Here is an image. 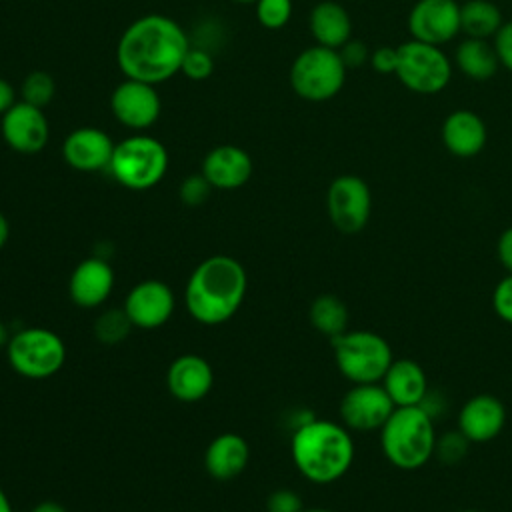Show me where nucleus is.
<instances>
[{
	"instance_id": "nucleus-14",
	"label": "nucleus",
	"mask_w": 512,
	"mask_h": 512,
	"mask_svg": "<svg viewBox=\"0 0 512 512\" xmlns=\"http://www.w3.org/2000/svg\"><path fill=\"white\" fill-rule=\"evenodd\" d=\"M412 40L440 46L460 32V6L454 0H418L408 14Z\"/></svg>"
},
{
	"instance_id": "nucleus-46",
	"label": "nucleus",
	"mask_w": 512,
	"mask_h": 512,
	"mask_svg": "<svg viewBox=\"0 0 512 512\" xmlns=\"http://www.w3.org/2000/svg\"><path fill=\"white\" fill-rule=\"evenodd\" d=\"M304 512H330L326 508H310V510H304Z\"/></svg>"
},
{
	"instance_id": "nucleus-12",
	"label": "nucleus",
	"mask_w": 512,
	"mask_h": 512,
	"mask_svg": "<svg viewBox=\"0 0 512 512\" xmlns=\"http://www.w3.org/2000/svg\"><path fill=\"white\" fill-rule=\"evenodd\" d=\"M122 308L136 328L154 330L172 318L176 296L164 280L146 278L130 288Z\"/></svg>"
},
{
	"instance_id": "nucleus-32",
	"label": "nucleus",
	"mask_w": 512,
	"mask_h": 512,
	"mask_svg": "<svg viewBox=\"0 0 512 512\" xmlns=\"http://www.w3.org/2000/svg\"><path fill=\"white\" fill-rule=\"evenodd\" d=\"M180 72H182L186 78L194 80V82L206 80V78H210L212 72H214V60H212V56H210L206 50H202V48H192V46H190L188 52H186V56H184V60H182Z\"/></svg>"
},
{
	"instance_id": "nucleus-11",
	"label": "nucleus",
	"mask_w": 512,
	"mask_h": 512,
	"mask_svg": "<svg viewBox=\"0 0 512 512\" xmlns=\"http://www.w3.org/2000/svg\"><path fill=\"white\" fill-rule=\"evenodd\" d=\"M396 410V404L380 382L354 384L340 400V420L348 430H380Z\"/></svg>"
},
{
	"instance_id": "nucleus-18",
	"label": "nucleus",
	"mask_w": 512,
	"mask_h": 512,
	"mask_svg": "<svg viewBox=\"0 0 512 512\" xmlns=\"http://www.w3.org/2000/svg\"><path fill=\"white\" fill-rule=\"evenodd\" d=\"M114 288L112 266L98 256H88L76 264L68 280L70 300L80 308L102 306Z\"/></svg>"
},
{
	"instance_id": "nucleus-24",
	"label": "nucleus",
	"mask_w": 512,
	"mask_h": 512,
	"mask_svg": "<svg viewBox=\"0 0 512 512\" xmlns=\"http://www.w3.org/2000/svg\"><path fill=\"white\" fill-rule=\"evenodd\" d=\"M310 32L320 46L338 50L350 40L352 22L340 4L322 0L310 12Z\"/></svg>"
},
{
	"instance_id": "nucleus-44",
	"label": "nucleus",
	"mask_w": 512,
	"mask_h": 512,
	"mask_svg": "<svg viewBox=\"0 0 512 512\" xmlns=\"http://www.w3.org/2000/svg\"><path fill=\"white\" fill-rule=\"evenodd\" d=\"M8 340H10V336H8V328H6V324L0 320V348H6Z\"/></svg>"
},
{
	"instance_id": "nucleus-23",
	"label": "nucleus",
	"mask_w": 512,
	"mask_h": 512,
	"mask_svg": "<svg viewBox=\"0 0 512 512\" xmlns=\"http://www.w3.org/2000/svg\"><path fill=\"white\" fill-rule=\"evenodd\" d=\"M442 142L454 156H476L486 144V124L472 110H454L442 124Z\"/></svg>"
},
{
	"instance_id": "nucleus-35",
	"label": "nucleus",
	"mask_w": 512,
	"mask_h": 512,
	"mask_svg": "<svg viewBox=\"0 0 512 512\" xmlns=\"http://www.w3.org/2000/svg\"><path fill=\"white\" fill-rule=\"evenodd\" d=\"M492 308L496 316L512 324V274H506L492 292Z\"/></svg>"
},
{
	"instance_id": "nucleus-10",
	"label": "nucleus",
	"mask_w": 512,
	"mask_h": 512,
	"mask_svg": "<svg viewBox=\"0 0 512 512\" xmlns=\"http://www.w3.org/2000/svg\"><path fill=\"white\" fill-rule=\"evenodd\" d=\"M326 210L332 226L342 234L360 232L372 212V194L368 184L354 174L334 178L326 192Z\"/></svg>"
},
{
	"instance_id": "nucleus-38",
	"label": "nucleus",
	"mask_w": 512,
	"mask_h": 512,
	"mask_svg": "<svg viewBox=\"0 0 512 512\" xmlns=\"http://www.w3.org/2000/svg\"><path fill=\"white\" fill-rule=\"evenodd\" d=\"M342 50H338L342 62L346 68H358L366 62L368 58V48L364 42L360 40H348L344 46H340Z\"/></svg>"
},
{
	"instance_id": "nucleus-45",
	"label": "nucleus",
	"mask_w": 512,
	"mask_h": 512,
	"mask_svg": "<svg viewBox=\"0 0 512 512\" xmlns=\"http://www.w3.org/2000/svg\"><path fill=\"white\" fill-rule=\"evenodd\" d=\"M232 2H238V4H256L258 0H232Z\"/></svg>"
},
{
	"instance_id": "nucleus-26",
	"label": "nucleus",
	"mask_w": 512,
	"mask_h": 512,
	"mask_svg": "<svg viewBox=\"0 0 512 512\" xmlns=\"http://www.w3.org/2000/svg\"><path fill=\"white\" fill-rule=\"evenodd\" d=\"M456 64L458 68L472 80H488L494 76L498 68V56L486 40L480 38H466L456 48Z\"/></svg>"
},
{
	"instance_id": "nucleus-19",
	"label": "nucleus",
	"mask_w": 512,
	"mask_h": 512,
	"mask_svg": "<svg viewBox=\"0 0 512 512\" xmlns=\"http://www.w3.org/2000/svg\"><path fill=\"white\" fill-rule=\"evenodd\" d=\"M202 174L216 190H236L250 180L252 158L236 144H220L204 156Z\"/></svg>"
},
{
	"instance_id": "nucleus-41",
	"label": "nucleus",
	"mask_w": 512,
	"mask_h": 512,
	"mask_svg": "<svg viewBox=\"0 0 512 512\" xmlns=\"http://www.w3.org/2000/svg\"><path fill=\"white\" fill-rule=\"evenodd\" d=\"M30 512H66V508L54 500H44V502H38Z\"/></svg>"
},
{
	"instance_id": "nucleus-33",
	"label": "nucleus",
	"mask_w": 512,
	"mask_h": 512,
	"mask_svg": "<svg viewBox=\"0 0 512 512\" xmlns=\"http://www.w3.org/2000/svg\"><path fill=\"white\" fill-rule=\"evenodd\" d=\"M212 184L206 180V176L200 172V174H190L188 178H184L180 182V188H178V196L180 200L186 204V206H200L204 204L208 198H210V192H212Z\"/></svg>"
},
{
	"instance_id": "nucleus-20",
	"label": "nucleus",
	"mask_w": 512,
	"mask_h": 512,
	"mask_svg": "<svg viewBox=\"0 0 512 512\" xmlns=\"http://www.w3.org/2000/svg\"><path fill=\"white\" fill-rule=\"evenodd\" d=\"M506 424V408L492 394L472 396L458 412V430L470 442L494 440Z\"/></svg>"
},
{
	"instance_id": "nucleus-9",
	"label": "nucleus",
	"mask_w": 512,
	"mask_h": 512,
	"mask_svg": "<svg viewBox=\"0 0 512 512\" xmlns=\"http://www.w3.org/2000/svg\"><path fill=\"white\" fill-rule=\"evenodd\" d=\"M396 76L412 92L436 94L450 82L452 66L438 46L410 40L398 46Z\"/></svg>"
},
{
	"instance_id": "nucleus-6",
	"label": "nucleus",
	"mask_w": 512,
	"mask_h": 512,
	"mask_svg": "<svg viewBox=\"0 0 512 512\" xmlns=\"http://www.w3.org/2000/svg\"><path fill=\"white\" fill-rule=\"evenodd\" d=\"M108 170L114 180L128 190L154 188L168 170V150L146 134H134L114 146Z\"/></svg>"
},
{
	"instance_id": "nucleus-3",
	"label": "nucleus",
	"mask_w": 512,
	"mask_h": 512,
	"mask_svg": "<svg viewBox=\"0 0 512 512\" xmlns=\"http://www.w3.org/2000/svg\"><path fill=\"white\" fill-rule=\"evenodd\" d=\"M292 462L314 484H330L342 478L354 460V442L344 424L308 418L300 422L290 440Z\"/></svg>"
},
{
	"instance_id": "nucleus-1",
	"label": "nucleus",
	"mask_w": 512,
	"mask_h": 512,
	"mask_svg": "<svg viewBox=\"0 0 512 512\" xmlns=\"http://www.w3.org/2000/svg\"><path fill=\"white\" fill-rule=\"evenodd\" d=\"M188 48V36L178 22L164 14H146L122 32L116 62L126 78L156 86L180 72Z\"/></svg>"
},
{
	"instance_id": "nucleus-29",
	"label": "nucleus",
	"mask_w": 512,
	"mask_h": 512,
	"mask_svg": "<svg viewBox=\"0 0 512 512\" xmlns=\"http://www.w3.org/2000/svg\"><path fill=\"white\" fill-rule=\"evenodd\" d=\"M20 94H22V102H28L36 108H44L46 104L52 102L56 94V82L48 72L34 70L24 78Z\"/></svg>"
},
{
	"instance_id": "nucleus-42",
	"label": "nucleus",
	"mask_w": 512,
	"mask_h": 512,
	"mask_svg": "<svg viewBox=\"0 0 512 512\" xmlns=\"http://www.w3.org/2000/svg\"><path fill=\"white\" fill-rule=\"evenodd\" d=\"M10 238V224H8V218L0 212V250L6 246Z\"/></svg>"
},
{
	"instance_id": "nucleus-36",
	"label": "nucleus",
	"mask_w": 512,
	"mask_h": 512,
	"mask_svg": "<svg viewBox=\"0 0 512 512\" xmlns=\"http://www.w3.org/2000/svg\"><path fill=\"white\" fill-rule=\"evenodd\" d=\"M494 36H496L494 50H496L498 62L504 64L508 70H512V22L502 24Z\"/></svg>"
},
{
	"instance_id": "nucleus-31",
	"label": "nucleus",
	"mask_w": 512,
	"mask_h": 512,
	"mask_svg": "<svg viewBox=\"0 0 512 512\" xmlns=\"http://www.w3.org/2000/svg\"><path fill=\"white\" fill-rule=\"evenodd\" d=\"M470 440L460 432H448L440 438H436V448H434V456L444 462V464H456L464 458L466 450H468Z\"/></svg>"
},
{
	"instance_id": "nucleus-2",
	"label": "nucleus",
	"mask_w": 512,
	"mask_h": 512,
	"mask_svg": "<svg viewBox=\"0 0 512 512\" xmlns=\"http://www.w3.org/2000/svg\"><path fill=\"white\" fill-rule=\"evenodd\" d=\"M248 274L244 266L226 254L204 258L188 276L184 302L188 314L206 326L228 322L244 302Z\"/></svg>"
},
{
	"instance_id": "nucleus-40",
	"label": "nucleus",
	"mask_w": 512,
	"mask_h": 512,
	"mask_svg": "<svg viewBox=\"0 0 512 512\" xmlns=\"http://www.w3.org/2000/svg\"><path fill=\"white\" fill-rule=\"evenodd\" d=\"M14 104V88L8 84V80L0 78V116Z\"/></svg>"
},
{
	"instance_id": "nucleus-37",
	"label": "nucleus",
	"mask_w": 512,
	"mask_h": 512,
	"mask_svg": "<svg viewBox=\"0 0 512 512\" xmlns=\"http://www.w3.org/2000/svg\"><path fill=\"white\" fill-rule=\"evenodd\" d=\"M372 68L380 74H396V66H398V48H390V46H380L378 50L372 52L370 56Z\"/></svg>"
},
{
	"instance_id": "nucleus-15",
	"label": "nucleus",
	"mask_w": 512,
	"mask_h": 512,
	"mask_svg": "<svg viewBox=\"0 0 512 512\" xmlns=\"http://www.w3.org/2000/svg\"><path fill=\"white\" fill-rule=\"evenodd\" d=\"M0 132L6 146L20 154L40 152L50 138V126L42 108L28 102H16L2 114Z\"/></svg>"
},
{
	"instance_id": "nucleus-17",
	"label": "nucleus",
	"mask_w": 512,
	"mask_h": 512,
	"mask_svg": "<svg viewBox=\"0 0 512 512\" xmlns=\"http://www.w3.org/2000/svg\"><path fill=\"white\" fill-rule=\"evenodd\" d=\"M168 392L180 402H198L206 398L214 386V370L200 354H180L166 370Z\"/></svg>"
},
{
	"instance_id": "nucleus-34",
	"label": "nucleus",
	"mask_w": 512,
	"mask_h": 512,
	"mask_svg": "<svg viewBox=\"0 0 512 512\" xmlns=\"http://www.w3.org/2000/svg\"><path fill=\"white\" fill-rule=\"evenodd\" d=\"M266 512H304L298 492L290 488H276L266 498Z\"/></svg>"
},
{
	"instance_id": "nucleus-30",
	"label": "nucleus",
	"mask_w": 512,
	"mask_h": 512,
	"mask_svg": "<svg viewBox=\"0 0 512 512\" xmlns=\"http://www.w3.org/2000/svg\"><path fill=\"white\" fill-rule=\"evenodd\" d=\"M256 18L268 30H278L288 24L292 16V0H258Z\"/></svg>"
},
{
	"instance_id": "nucleus-47",
	"label": "nucleus",
	"mask_w": 512,
	"mask_h": 512,
	"mask_svg": "<svg viewBox=\"0 0 512 512\" xmlns=\"http://www.w3.org/2000/svg\"><path fill=\"white\" fill-rule=\"evenodd\" d=\"M460 512H480V510H460Z\"/></svg>"
},
{
	"instance_id": "nucleus-4",
	"label": "nucleus",
	"mask_w": 512,
	"mask_h": 512,
	"mask_svg": "<svg viewBox=\"0 0 512 512\" xmlns=\"http://www.w3.org/2000/svg\"><path fill=\"white\" fill-rule=\"evenodd\" d=\"M380 446L396 468H422L436 448L434 418L420 406L396 408L380 428Z\"/></svg>"
},
{
	"instance_id": "nucleus-39",
	"label": "nucleus",
	"mask_w": 512,
	"mask_h": 512,
	"mask_svg": "<svg viewBox=\"0 0 512 512\" xmlns=\"http://www.w3.org/2000/svg\"><path fill=\"white\" fill-rule=\"evenodd\" d=\"M496 254L500 264L506 268V272L512 274V226L500 234L496 244Z\"/></svg>"
},
{
	"instance_id": "nucleus-13",
	"label": "nucleus",
	"mask_w": 512,
	"mask_h": 512,
	"mask_svg": "<svg viewBox=\"0 0 512 512\" xmlns=\"http://www.w3.org/2000/svg\"><path fill=\"white\" fill-rule=\"evenodd\" d=\"M110 108L114 118L126 128L144 130L158 120L162 102L154 84L126 78L114 88Z\"/></svg>"
},
{
	"instance_id": "nucleus-28",
	"label": "nucleus",
	"mask_w": 512,
	"mask_h": 512,
	"mask_svg": "<svg viewBox=\"0 0 512 512\" xmlns=\"http://www.w3.org/2000/svg\"><path fill=\"white\" fill-rule=\"evenodd\" d=\"M132 328L134 324L130 322L124 308H110L96 318L94 336L98 342L112 346V344H120L130 334Z\"/></svg>"
},
{
	"instance_id": "nucleus-25",
	"label": "nucleus",
	"mask_w": 512,
	"mask_h": 512,
	"mask_svg": "<svg viewBox=\"0 0 512 512\" xmlns=\"http://www.w3.org/2000/svg\"><path fill=\"white\" fill-rule=\"evenodd\" d=\"M310 324L326 338H336L348 330V306L336 294H320L312 300L310 310Z\"/></svg>"
},
{
	"instance_id": "nucleus-7",
	"label": "nucleus",
	"mask_w": 512,
	"mask_h": 512,
	"mask_svg": "<svg viewBox=\"0 0 512 512\" xmlns=\"http://www.w3.org/2000/svg\"><path fill=\"white\" fill-rule=\"evenodd\" d=\"M8 364L30 380H44L60 372L66 362V344L50 328L26 326L10 336L6 344Z\"/></svg>"
},
{
	"instance_id": "nucleus-43",
	"label": "nucleus",
	"mask_w": 512,
	"mask_h": 512,
	"mask_svg": "<svg viewBox=\"0 0 512 512\" xmlns=\"http://www.w3.org/2000/svg\"><path fill=\"white\" fill-rule=\"evenodd\" d=\"M0 512H14L12 502H10V498H8V494L4 492L2 486H0Z\"/></svg>"
},
{
	"instance_id": "nucleus-27",
	"label": "nucleus",
	"mask_w": 512,
	"mask_h": 512,
	"mask_svg": "<svg viewBox=\"0 0 512 512\" xmlns=\"http://www.w3.org/2000/svg\"><path fill=\"white\" fill-rule=\"evenodd\" d=\"M502 26V14L490 0H468L460 6V30L468 38L486 40Z\"/></svg>"
},
{
	"instance_id": "nucleus-21",
	"label": "nucleus",
	"mask_w": 512,
	"mask_h": 512,
	"mask_svg": "<svg viewBox=\"0 0 512 512\" xmlns=\"http://www.w3.org/2000/svg\"><path fill=\"white\" fill-rule=\"evenodd\" d=\"M250 462V446L244 436L224 432L210 440L204 452V468L214 480H232L240 476Z\"/></svg>"
},
{
	"instance_id": "nucleus-16",
	"label": "nucleus",
	"mask_w": 512,
	"mask_h": 512,
	"mask_svg": "<svg viewBox=\"0 0 512 512\" xmlns=\"http://www.w3.org/2000/svg\"><path fill=\"white\" fill-rule=\"evenodd\" d=\"M112 138L96 126H80L62 142L64 162L78 172H98L110 166L114 154Z\"/></svg>"
},
{
	"instance_id": "nucleus-22",
	"label": "nucleus",
	"mask_w": 512,
	"mask_h": 512,
	"mask_svg": "<svg viewBox=\"0 0 512 512\" xmlns=\"http://www.w3.org/2000/svg\"><path fill=\"white\" fill-rule=\"evenodd\" d=\"M380 384L384 386L396 408L418 406L428 392L426 372L412 358H394Z\"/></svg>"
},
{
	"instance_id": "nucleus-8",
	"label": "nucleus",
	"mask_w": 512,
	"mask_h": 512,
	"mask_svg": "<svg viewBox=\"0 0 512 512\" xmlns=\"http://www.w3.org/2000/svg\"><path fill=\"white\" fill-rule=\"evenodd\" d=\"M346 80V66L334 48L310 46L302 50L290 66L292 90L308 102L334 98Z\"/></svg>"
},
{
	"instance_id": "nucleus-5",
	"label": "nucleus",
	"mask_w": 512,
	"mask_h": 512,
	"mask_svg": "<svg viewBox=\"0 0 512 512\" xmlns=\"http://www.w3.org/2000/svg\"><path fill=\"white\" fill-rule=\"evenodd\" d=\"M330 342L336 368L352 384L382 382L394 360L388 340L370 330H346Z\"/></svg>"
}]
</instances>
